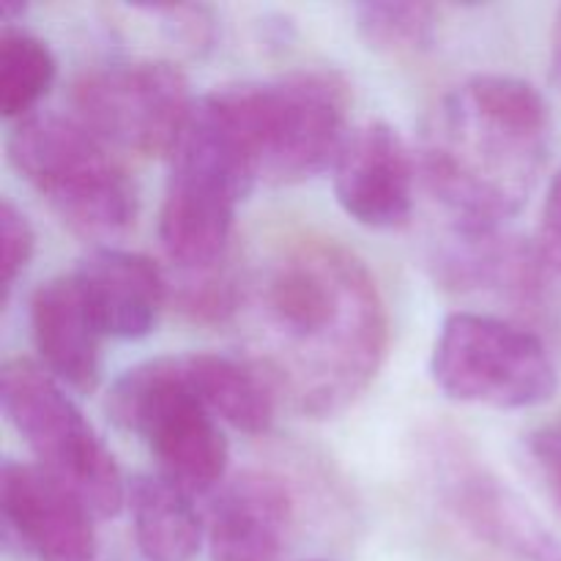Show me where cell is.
Masks as SVG:
<instances>
[{"label":"cell","mask_w":561,"mask_h":561,"mask_svg":"<svg viewBox=\"0 0 561 561\" xmlns=\"http://www.w3.org/2000/svg\"><path fill=\"white\" fill-rule=\"evenodd\" d=\"M230 321L241 327V359L279 403L312 420L348 409L387 359L389 316L376 277L332 239L272 247L239 277Z\"/></svg>","instance_id":"6da1fadb"},{"label":"cell","mask_w":561,"mask_h":561,"mask_svg":"<svg viewBox=\"0 0 561 561\" xmlns=\"http://www.w3.org/2000/svg\"><path fill=\"white\" fill-rule=\"evenodd\" d=\"M548 151V104L518 77H471L422 124V175L458 230H499L515 217L540 184Z\"/></svg>","instance_id":"7a4b0ae2"},{"label":"cell","mask_w":561,"mask_h":561,"mask_svg":"<svg viewBox=\"0 0 561 561\" xmlns=\"http://www.w3.org/2000/svg\"><path fill=\"white\" fill-rule=\"evenodd\" d=\"M257 184H299L334 168L348 140V82L301 69L203 96Z\"/></svg>","instance_id":"3957f363"},{"label":"cell","mask_w":561,"mask_h":561,"mask_svg":"<svg viewBox=\"0 0 561 561\" xmlns=\"http://www.w3.org/2000/svg\"><path fill=\"white\" fill-rule=\"evenodd\" d=\"M9 159L71 233L107 241L135 225V181L75 115L33 113L16 121Z\"/></svg>","instance_id":"277c9868"},{"label":"cell","mask_w":561,"mask_h":561,"mask_svg":"<svg viewBox=\"0 0 561 561\" xmlns=\"http://www.w3.org/2000/svg\"><path fill=\"white\" fill-rule=\"evenodd\" d=\"M255 175L206 102H195L159 211V241L170 263L190 274L214 272L233 236L236 208L255 190Z\"/></svg>","instance_id":"5b68a950"},{"label":"cell","mask_w":561,"mask_h":561,"mask_svg":"<svg viewBox=\"0 0 561 561\" xmlns=\"http://www.w3.org/2000/svg\"><path fill=\"white\" fill-rule=\"evenodd\" d=\"M107 411L121 431L140 438L162 474L190 493L211 491L228 469V438L195 389L179 356L148 359L113 383Z\"/></svg>","instance_id":"8992f818"},{"label":"cell","mask_w":561,"mask_h":561,"mask_svg":"<svg viewBox=\"0 0 561 561\" xmlns=\"http://www.w3.org/2000/svg\"><path fill=\"white\" fill-rule=\"evenodd\" d=\"M0 400L47 474L64 482L96 518H115L126 502L118 463L64 383L31 359H9L0 373Z\"/></svg>","instance_id":"52a82bcc"},{"label":"cell","mask_w":561,"mask_h":561,"mask_svg":"<svg viewBox=\"0 0 561 561\" xmlns=\"http://www.w3.org/2000/svg\"><path fill=\"white\" fill-rule=\"evenodd\" d=\"M431 373L449 400L499 411L535 409L559 387L557 365L535 332L482 312H453L442 323Z\"/></svg>","instance_id":"ba28073f"},{"label":"cell","mask_w":561,"mask_h":561,"mask_svg":"<svg viewBox=\"0 0 561 561\" xmlns=\"http://www.w3.org/2000/svg\"><path fill=\"white\" fill-rule=\"evenodd\" d=\"M75 118L104 146L137 157H170L190 121V82L168 60H115L71 88Z\"/></svg>","instance_id":"9c48e42d"},{"label":"cell","mask_w":561,"mask_h":561,"mask_svg":"<svg viewBox=\"0 0 561 561\" xmlns=\"http://www.w3.org/2000/svg\"><path fill=\"white\" fill-rule=\"evenodd\" d=\"M444 507L477 542L510 561H561V546L535 510L455 442L431 455Z\"/></svg>","instance_id":"30bf717a"},{"label":"cell","mask_w":561,"mask_h":561,"mask_svg":"<svg viewBox=\"0 0 561 561\" xmlns=\"http://www.w3.org/2000/svg\"><path fill=\"white\" fill-rule=\"evenodd\" d=\"M5 535L36 561L96 559V515L42 466L5 460L0 469Z\"/></svg>","instance_id":"8fae6325"},{"label":"cell","mask_w":561,"mask_h":561,"mask_svg":"<svg viewBox=\"0 0 561 561\" xmlns=\"http://www.w3.org/2000/svg\"><path fill=\"white\" fill-rule=\"evenodd\" d=\"M334 195L351 219L373 230L403 228L414 211V159L383 121L348 135L334 162Z\"/></svg>","instance_id":"7c38bea8"},{"label":"cell","mask_w":561,"mask_h":561,"mask_svg":"<svg viewBox=\"0 0 561 561\" xmlns=\"http://www.w3.org/2000/svg\"><path fill=\"white\" fill-rule=\"evenodd\" d=\"M294 515V496L279 477L266 471L233 477L208 513L211 561H279Z\"/></svg>","instance_id":"4fadbf2b"},{"label":"cell","mask_w":561,"mask_h":561,"mask_svg":"<svg viewBox=\"0 0 561 561\" xmlns=\"http://www.w3.org/2000/svg\"><path fill=\"white\" fill-rule=\"evenodd\" d=\"M104 337L142 340L157 329L168 301V279L140 252L99 247L75 272Z\"/></svg>","instance_id":"5bb4252c"},{"label":"cell","mask_w":561,"mask_h":561,"mask_svg":"<svg viewBox=\"0 0 561 561\" xmlns=\"http://www.w3.org/2000/svg\"><path fill=\"white\" fill-rule=\"evenodd\" d=\"M436 274L460 294L496 290L515 305H537L553 268L537 244L502 239L496 230H458L438 252Z\"/></svg>","instance_id":"9a60e30c"},{"label":"cell","mask_w":561,"mask_h":561,"mask_svg":"<svg viewBox=\"0 0 561 561\" xmlns=\"http://www.w3.org/2000/svg\"><path fill=\"white\" fill-rule=\"evenodd\" d=\"M31 327L44 367L77 392H93L102 373V329L75 274L55 277L33 294Z\"/></svg>","instance_id":"2e32d148"},{"label":"cell","mask_w":561,"mask_h":561,"mask_svg":"<svg viewBox=\"0 0 561 561\" xmlns=\"http://www.w3.org/2000/svg\"><path fill=\"white\" fill-rule=\"evenodd\" d=\"M179 359L190 387L219 422L250 436L272 431L279 400L250 362L211 351H195Z\"/></svg>","instance_id":"e0dca14e"},{"label":"cell","mask_w":561,"mask_h":561,"mask_svg":"<svg viewBox=\"0 0 561 561\" xmlns=\"http://www.w3.org/2000/svg\"><path fill=\"white\" fill-rule=\"evenodd\" d=\"M135 540L146 561H192L201 551L203 520L192 493L164 474H140L126 493Z\"/></svg>","instance_id":"ac0fdd59"},{"label":"cell","mask_w":561,"mask_h":561,"mask_svg":"<svg viewBox=\"0 0 561 561\" xmlns=\"http://www.w3.org/2000/svg\"><path fill=\"white\" fill-rule=\"evenodd\" d=\"M58 64L42 38L25 31H3L0 38V110L5 118H27L53 88Z\"/></svg>","instance_id":"d6986e66"},{"label":"cell","mask_w":561,"mask_h":561,"mask_svg":"<svg viewBox=\"0 0 561 561\" xmlns=\"http://www.w3.org/2000/svg\"><path fill=\"white\" fill-rule=\"evenodd\" d=\"M356 33L381 55H420L433 47L438 11L431 3H359L354 9Z\"/></svg>","instance_id":"ffe728a7"},{"label":"cell","mask_w":561,"mask_h":561,"mask_svg":"<svg viewBox=\"0 0 561 561\" xmlns=\"http://www.w3.org/2000/svg\"><path fill=\"white\" fill-rule=\"evenodd\" d=\"M0 239H3V294L9 299L11 288L36 252V233L31 228V219L11 201H3L0 206Z\"/></svg>","instance_id":"44dd1931"},{"label":"cell","mask_w":561,"mask_h":561,"mask_svg":"<svg viewBox=\"0 0 561 561\" xmlns=\"http://www.w3.org/2000/svg\"><path fill=\"white\" fill-rule=\"evenodd\" d=\"M142 11L159 16L170 36L190 53H203V49L214 47L217 22L206 5H151Z\"/></svg>","instance_id":"7402d4cb"},{"label":"cell","mask_w":561,"mask_h":561,"mask_svg":"<svg viewBox=\"0 0 561 561\" xmlns=\"http://www.w3.org/2000/svg\"><path fill=\"white\" fill-rule=\"evenodd\" d=\"M526 449H529V458L535 463L537 474L546 482L548 493H551V499L561 510V420L537 427L526 438Z\"/></svg>","instance_id":"603a6c76"},{"label":"cell","mask_w":561,"mask_h":561,"mask_svg":"<svg viewBox=\"0 0 561 561\" xmlns=\"http://www.w3.org/2000/svg\"><path fill=\"white\" fill-rule=\"evenodd\" d=\"M546 261L551 263L553 272H561V168L548 186L546 203H542V222L540 241H537Z\"/></svg>","instance_id":"cb8c5ba5"},{"label":"cell","mask_w":561,"mask_h":561,"mask_svg":"<svg viewBox=\"0 0 561 561\" xmlns=\"http://www.w3.org/2000/svg\"><path fill=\"white\" fill-rule=\"evenodd\" d=\"M551 77L561 88V9L557 20H553V31H551Z\"/></svg>","instance_id":"d4e9b609"}]
</instances>
